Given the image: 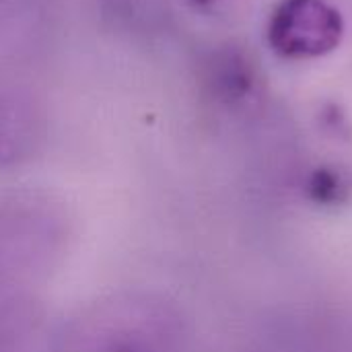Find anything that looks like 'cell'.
I'll list each match as a JSON object with an SVG mask.
<instances>
[{"instance_id":"cell-2","label":"cell","mask_w":352,"mask_h":352,"mask_svg":"<svg viewBox=\"0 0 352 352\" xmlns=\"http://www.w3.org/2000/svg\"><path fill=\"white\" fill-rule=\"evenodd\" d=\"M74 214L64 198L23 188L0 198V303L31 295L64 260Z\"/></svg>"},{"instance_id":"cell-1","label":"cell","mask_w":352,"mask_h":352,"mask_svg":"<svg viewBox=\"0 0 352 352\" xmlns=\"http://www.w3.org/2000/svg\"><path fill=\"white\" fill-rule=\"evenodd\" d=\"M188 326L169 297L146 289L97 295L68 314L50 352H184Z\"/></svg>"},{"instance_id":"cell-3","label":"cell","mask_w":352,"mask_h":352,"mask_svg":"<svg viewBox=\"0 0 352 352\" xmlns=\"http://www.w3.org/2000/svg\"><path fill=\"white\" fill-rule=\"evenodd\" d=\"M344 16L330 0H278L266 25L272 52L285 60H318L340 47Z\"/></svg>"},{"instance_id":"cell-5","label":"cell","mask_w":352,"mask_h":352,"mask_svg":"<svg viewBox=\"0 0 352 352\" xmlns=\"http://www.w3.org/2000/svg\"><path fill=\"white\" fill-rule=\"evenodd\" d=\"M41 307L33 295L0 303V352H27L41 326Z\"/></svg>"},{"instance_id":"cell-6","label":"cell","mask_w":352,"mask_h":352,"mask_svg":"<svg viewBox=\"0 0 352 352\" xmlns=\"http://www.w3.org/2000/svg\"><path fill=\"white\" fill-rule=\"evenodd\" d=\"M210 80L214 85V91L223 99H243L256 87V72L252 68V62L241 52L231 50L214 58Z\"/></svg>"},{"instance_id":"cell-4","label":"cell","mask_w":352,"mask_h":352,"mask_svg":"<svg viewBox=\"0 0 352 352\" xmlns=\"http://www.w3.org/2000/svg\"><path fill=\"white\" fill-rule=\"evenodd\" d=\"M41 138V126L31 107L0 103V169L19 165L33 155Z\"/></svg>"},{"instance_id":"cell-7","label":"cell","mask_w":352,"mask_h":352,"mask_svg":"<svg viewBox=\"0 0 352 352\" xmlns=\"http://www.w3.org/2000/svg\"><path fill=\"white\" fill-rule=\"evenodd\" d=\"M196 6H202V8H212V6H219V4H223V2H227V0H192Z\"/></svg>"}]
</instances>
